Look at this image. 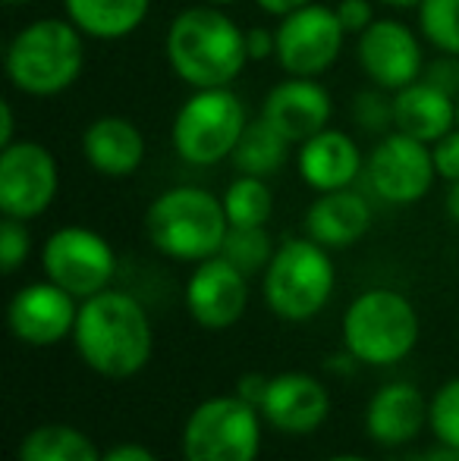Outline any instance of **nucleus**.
<instances>
[{"label":"nucleus","mask_w":459,"mask_h":461,"mask_svg":"<svg viewBox=\"0 0 459 461\" xmlns=\"http://www.w3.org/2000/svg\"><path fill=\"white\" fill-rule=\"evenodd\" d=\"M73 346L92 374L129 380L142 374L154 355L151 317L135 295L105 289L79 304Z\"/></svg>","instance_id":"obj_1"},{"label":"nucleus","mask_w":459,"mask_h":461,"mask_svg":"<svg viewBox=\"0 0 459 461\" xmlns=\"http://www.w3.org/2000/svg\"><path fill=\"white\" fill-rule=\"evenodd\" d=\"M167 60L192 88H224L249 60L245 32L215 6H192L170 23Z\"/></svg>","instance_id":"obj_2"},{"label":"nucleus","mask_w":459,"mask_h":461,"mask_svg":"<svg viewBox=\"0 0 459 461\" xmlns=\"http://www.w3.org/2000/svg\"><path fill=\"white\" fill-rule=\"evenodd\" d=\"M230 220L224 201L196 185H177L158 194L145 213V236L173 261H208L221 255Z\"/></svg>","instance_id":"obj_3"},{"label":"nucleus","mask_w":459,"mask_h":461,"mask_svg":"<svg viewBox=\"0 0 459 461\" xmlns=\"http://www.w3.org/2000/svg\"><path fill=\"white\" fill-rule=\"evenodd\" d=\"M418 333L422 327L416 304L393 289H368L355 295L340 323L344 348L368 367H393L406 361L418 346Z\"/></svg>","instance_id":"obj_4"},{"label":"nucleus","mask_w":459,"mask_h":461,"mask_svg":"<svg viewBox=\"0 0 459 461\" xmlns=\"http://www.w3.org/2000/svg\"><path fill=\"white\" fill-rule=\"evenodd\" d=\"M334 261L315 239H287L262 274V295L271 314L306 323L327 308L334 295Z\"/></svg>","instance_id":"obj_5"},{"label":"nucleus","mask_w":459,"mask_h":461,"mask_svg":"<svg viewBox=\"0 0 459 461\" xmlns=\"http://www.w3.org/2000/svg\"><path fill=\"white\" fill-rule=\"evenodd\" d=\"M82 32L69 19H35L6 48V76L25 95L48 97L82 73Z\"/></svg>","instance_id":"obj_6"},{"label":"nucleus","mask_w":459,"mask_h":461,"mask_svg":"<svg viewBox=\"0 0 459 461\" xmlns=\"http://www.w3.org/2000/svg\"><path fill=\"white\" fill-rule=\"evenodd\" d=\"M264 418L239 395L198 402L183 424V461H258Z\"/></svg>","instance_id":"obj_7"},{"label":"nucleus","mask_w":459,"mask_h":461,"mask_svg":"<svg viewBox=\"0 0 459 461\" xmlns=\"http://www.w3.org/2000/svg\"><path fill=\"white\" fill-rule=\"evenodd\" d=\"M245 126L249 120L243 101L227 86L196 88L173 120V148L186 164L215 167L224 158H233Z\"/></svg>","instance_id":"obj_8"},{"label":"nucleus","mask_w":459,"mask_h":461,"mask_svg":"<svg viewBox=\"0 0 459 461\" xmlns=\"http://www.w3.org/2000/svg\"><path fill=\"white\" fill-rule=\"evenodd\" d=\"M41 270L50 283L86 302L111 285L116 274V255L101 232L88 226H60L44 242Z\"/></svg>","instance_id":"obj_9"},{"label":"nucleus","mask_w":459,"mask_h":461,"mask_svg":"<svg viewBox=\"0 0 459 461\" xmlns=\"http://www.w3.org/2000/svg\"><path fill=\"white\" fill-rule=\"evenodd\" d=\"M57 160L38 141H13L0 154V211L13 220H35L57 198Z\"/></svg>","instance_id":"obj_10"},{"label":"nucleus","mask_w":459,"mask_h":461,"mask_svg":"<svg viewBox=\"0 0 459 461\" xmlns=\"http://www.w3.org/2000/svg\"><path fill=\"white\" fill-rule=\"evenodd\" d=\"M346 29L337 10L308 4L283 16L277 29V60L289 76H321L344 50Z\"/></svg>","instance_id":"obj_11"},{"label":"nucleus","mask_w":459,"mask_h":461,"mask_svg":"<svg viewBox=\"0 0 459 461\" xmlns=\"http://www.w3.org/2000/svg\"><path fill=\"white\" fill-rule=\"evenodd\" d=\"M435 154L412 135L393 132L368 158V183L390 204H416L435 183Z\"/></svg>","instance_id":"obj_12"},{"label":"nucleus","mask_w":459,"mask_h":461,"mask_svg":"<svg viewBox=\"0 0 459 461\" xmlns=\"http://www.w3.org/2000/svg\"><path fill=\"white\" fill-rule=\"evenodd\" d=\"M79 298L69 295L57 283L44 279V283H29L10 298L6 308V323L10 333L16 336L23 346L32 348H48L73 336L76 317H79Z\"/></svg>","instance_id":"obj_13"},{"label":"nucleus","mask_w":459,"mask_h":461,"mask_svg":"<svg viewBox=\"0 0 459 461\" xmlns=\"http://www.w3.org/2000/svg\"><path fill=\"white\" fill-rule=\"evenodd\" d=\"M249 308V276L224 255L198 261L186 283V311L205 330H230Z\"/></svg>","instance_id":"obj_14"},{"label":"nucleus","mask_w":459,"mask_h":461,"mask_svg":"<svg viewBox=\"0 0 459 461\" xmlns=\"http://www.w3.org/2000/svg\"><path fill=\"white\" fill-rule=\"evenodd\" d=\"M262 418L268 427L287 437H306L315 433L331 414V393L312 374L287 370V374L271 376L268 393L262 402Z\"/></svg>","instance_id":"obj_15"},{"label":"nucleus","mask_w":459,"mask_h":461,"mask_svg":"<svg viewBox=\"0 0 459 461\" xmlns=\"http://www.w3.org/2000/svg\"><path fill=\"white\" fill-rule=\"evenodd\" d=\"M359 63L374 86L393 88V92L418 82L425 67L418 38L397 19H378L362 32Z\"/></svg>","instance_id":"obj_16"},{"label":"nucleus","mask_w":459,"mask_h":461,"mask_svg":"<svg viewBox=\"0 0 459 461\" xmlns=\"http://www.w3.org/2000/svg\"><path fill=\"white\" fill-rule=\"evenodd\" d=\"M428 427V399L409 380L384 383L365 405V433L372 443L399 449Z\"/></svg>","instance_id":"obj_17"},{"label":"nucleus","mask_w":459,"mask_h":461,"mask_svg":"<svg viewBox=\"0 0 459 461\" xmlns=\"http://www.w3.org/2000/svg\"><path fill=\"white\" fill-rule=\"evenodd\" d=\"M331 95L318 86V82L296 76L280 86H274L264 97L262 120L271 122L289 145H302L306 139L318 135L327 129L331 120Z\"/></svg>","instance_id":"obj_18"},{"label":"nucleus","mask_w":459,"mask_h":461,"mask_svg":"<svg viewBox=\"0 0 459 461\" xmlns=\"http://www.w3.org/2000/svg\"><path fill=\"white\" fill-rule=\"evenodd\" d=\"M393 129L418 141H437L456 126V101L435 82H412L393 97Z\"/></svg>","instance_id":"obj_19"},{"label":"nucleus","mask_w":459,"mask_h":461,"mask_svg":"<svg viewBox=\"0 0 459 461\" xmlns=\"http://www.w3.org/2000/svg\"><path fill=\"white\" fill-rule=\"evenodd\" d=\"M362 170V158L355 141L340 129H321L318 135L302 141L299 173L315 192H337L349 188Z\"/></svg>","instance_id":"obj_20"},{"label":"nucleus","mask_w":459,"mask_h":461,"mask_svg":"<svg viewBox=\"0 0 459 461\" xmlns=\"http://www.w3.org/2000/svg\"><path fill=\"white\" fill-rule=\"evenodd\" d=\"M372 226V207L365 198L349 188H337V192H321L318 201H312L306 213V232L318 245L331 249H346L355 245Z\"/></svg>","instance_id":"obj_21"},{"label":"nucleus","mask_w":459,"mask_h":461,"mask_svg":"<svg viewBox=\"0 0 459 461\" xmlns=\"http://www.w3.org/2000/svg\"><path fill=\"white\" fill-rule=\"evenodd\" d=\"M82 154L101 176H129L145 160V139L123 116H101L82 135Z\"/></svg>","instance_id":"obj_22"},{"label":"nucleus","mask_w":459,"mask_h":461,"mask_svg":"<svg viewBox=\"0 0 459 461\" xmlns=\"http://www.w3.org/2000/svg\"><path fill=\"white\" fill-rule=\"evenodd\" d=\"M67 16L82 35L116 41L126 38L148 16L151 0H63Z\"/></svg>","instance_id":"obj_23"},{"label":"nucleus","mask_w":459,"mask_h":461,"mask_svg":"<svg viewBox=\"0 0 459 461\" xmlns=\"http://www.w3.org/2000/svg\"><path fill=\"white\" fill-rule=\"evenodd\" d=\"M92 437L69 424H41L19 439L16 461H101Z\"/></svg>","instance_id":"obj_24"},{"label":"nucleus","mask_w":459,"mask_h":461,"mask_svg":"<svg viewBox=\"0 0 459 461\" xmlns=\"http://www.w3.org/2000/svg\"><path fill=\"white\" fill-rule=\"evenodd\" d=\"M289 158V141L277 132L271 122H264L258 116L255 122H249L239 139L236 151H233V164L239 173H249V176H271L277 173Z\"/></svg>","instance_id":"obj_25"},{"label":"nucleus","mask_w":459,"mask_h":461,"mask_svg":"<svg viewBox=\"0 0 459 461\" xmlns=\"http://www.w3.org/2000/svg\"><path fill=\"white\" fill-rule=\"evenodd\" d=\"M221 201L230 226H264L274 213V192L262 176H249V173L233 179Z\"/></svg>","instance_id":"obj_26"},{"label":"nucleus","mask_w":459,"mask_h":461,"mask_svg":"<svg viewBox=\"0 0 459 461\" xmlns=\"http://www.w3.org/2000/svg\"><path fill=\"white\" fill-rule=\"evenodd\" d=\"M274 242H271L264 226H230L227 239H224L221 255L227 258L233 267H239L245 276L264 274L274 258Z\"/></svg>","instance_id":"obj_27"},{"label":"nucleus","mask_w":459,"mask_h":461,"mask_svg":"<svg viewBox=\"0 0 459 461\" xmlns=\"http://www.w3.org/2000/svg\"><path fill=\"white\" fill-rule=\"evenodd\" d=\"M418 25L437 50L459 57V0H422Z\"/></svg>","instance_id":"obj_28"},{"label":"nucleus","mask_w":459,"mask_h":461,"mask_svg":"<svg viewBox=\"0 0 459 461\" xmlns=\"http://www.w3.org/2000/svg\"><path fill=\"white\" fill-rule=\"evenodd\" d=\"M428 427L441 446L459 449V376L437 386L428 402Z\"/></svg>","instance_id":"obj_29"},{"label":"nucleus","mask_w":459,"mask_h":461,"mask_svg":"<svg viewBox=\"0 0 459 461\" xmlns=\"http://www.w3.org/2000/svg\"><path fill=\"white\" fill-rule=\"evenodd\" d=\"M29 251L32 239L25 230V220L4 217V223H0V267H4V274H16L19 264L29 258Z\"/></svg>","instance_id":"obj_30"},{"label":"nucleus","mask_w":459,"mask_h":461,"mask_svg":"<svg viewBox=\"0 0 459 461\" xmlns=\"http://www.w3.org/2000/svg\"><path fill=\"white\" fill-rule=\"evenodd\" d=\"M431 154H435L437 176L447 179V183H459V126L450 129L444 139H437Z\"/></svg>","instance_id":"obj_31"},{"label":"nucleus","mask_w":459,"mask_h":461,"mask_svg":"<svg viewBox=\"0 0 459 461\" xmlns=\"http://www.w3.org/2000/svg\"><path fill=\"white\" fill-rule=\"evenodd\" d=\"M337 16H340V23H344L346 35L349 32H353V35H362V32L374 23V13H372V4H368V0H340Z\"/></svg>","instance_id":"obj_32"},{"label":"nucleus","mask_w":459,"mask_h":461,"mask_svg":"<svg viewBox=\"0 0 459 461\" xmlns=\"http://www.w3.org/2000/svg\"><path fill=\"white\" fill-rule=\"evenodd\" d=\"M450 60H441L428 69V82H435L437 88H444L447 95H459V63H454L456 57L447 54Z\"/></svg>","instance_id":"obj_33"},{"label":"nucleus","mask_w":459,"mask_h":461,"mask_svg":"<svg viewBox=\"0 0 459 461\" xmlns=\"http://www.w3.org/2000/svg\"><path fill=\"white\" fill-rule=\"evenodd\" d=\"M268 383H271V376L245 374V376H239V383H236V395H239L243 402H249V405L262 408L264 393H268Z\"/></svg>","instance_id":"obj_34"},{"label":"nucleus","mask_w":459,"mask_h":461,"mask_svg":"<svg viewBox=\"0 0 459 461\" xmlns=\"http://www.w3.org/2000/svg\"><path fill=\"white\" fill-rule=\"evenodd\" d=\"M245 48H249V60H264L268 54H277V32L252 29L245 35Z\"/></svg>","instance_id":"obj_35"},{"label":"nucleus","mask_w":459,"mask_h":461,"mask_svg":"<svg viewBox=\"0 0 459 461\" xmlns=\"http://www.w3.org/2000/svg\"><path fill=\"white\" fill-rule=\"evenodd\" d=\"M101 461H161V458L142 443H116L101 456Z\"/></svg>","instance_id":"obj_36"},{"label":"nucleus","mask_w":459,"mask_h":461,"mask_svg":"<svg viewBox=\"0 0 459 461\" xmlns=\"http://www.w3.org/2000/svg\"><path fill=\"white\" fill-rule=\"evenodd\" d=\"M312 0H258V6H262L264 13H271V16H289V13L302 10V6H308Z\"/></svg>","instance_id":"obj_37"},{"label":"nucleus","mask_w":459,"mask_h":461,"mask_svg":"<svg viewBox=\"0 0 459 461\" xmlns=\"http://www.w3.org/2000/svg\"><path fill=\"white\" fill-rule=\"evenodd\" d=\"M327 365V370H331V374H340V376H349V374H355V365H359V361H355V355L353 352H340V355H331V358L325 361Z\"/></svg>","instance_id":"obj_38"},{"label":"nucleus","mask_w":459,"mask_h":461,"mask_svg":"<svg viewBox=\"0 0 459 461\" xmlns=\"http://www.w3.org/2000/svg\"><path fill=\"white\" fill-rule=\"evenodd\" d=\"M13 145V107L10 101H0V148Z\"/></svg>","instance_id":"obj_39"},{"label":"nucleus","mask_w":459,"mask_h":461,"mask_svg":"<svg viewBox=\"0 0 459 461\" xmlns=\"http://www.w3.org/2000/svg\"><path fill=\"white\" fill-rule=\"evenodd\" d=\"M447 213L450 220L459 226V183H450V194H447Z\"/></svg>","instance_id":"obj_40"},{"label":"nucleus","mask_w":459,"mask_h":461,"mask_svg":"<svg viewBox=\"0 0 459 461\" xmlns=\"http://www.w3.org/2000/svg\"><path fill=\"white\" fill-rule=\"evenodd\" d=\"M428 461H459V449H450V446H437V449L428 452Z\"/></svg>","instance_id":"obj_41"},{"label":"nucleus","mask_w":459,"mask_h":461,"mask_svg":"<svg viewBox=\"0 0 459 461\" xmlns=\"http://www.w3.org/2000/svg\"><path fill=\"white\" fill-rule=\"evenodd\" d=\"M381 4L397 6V10H409V6H418V4H422V0H381Z\"/></svg>","instance_id":"obj_42"},{"label":"nucleus","mask_w":459,"mask_h":461,"mask_svg":"<svg viewBox=\"0 0 459 461\" xmlns=\"http://www.w3.org/2000/svg\"><path fill=\"white\" fill-rule=\"evenodd\" d=\"M321 461H372L365 456H353V452H344V456H331V458H321Z\"/></svg>","instance_id":"obj_43"},{"label":"nucleus","mask_w":459,"mask_h":461,"mask_svg":"<svg viewBox=\"0 0 459 461\" xmlns=\"http://www.w3.org/2000/svg\"><path fill=\"white\" fill-rule=\"evenodd\" d=\"M390 461H428V452H409V456H399V458H390Z\"/></svg>","instance_id":"obj_44"},{"label":"nucleus","mask_w":459,"mask_h":461,"mask_svg":"<svg viewBox=\"0 0 459 461\" xmlns=\"http://www.w3.org/2000/svg\"><path fill=\"white\" fill-rule=\"evenodd\" d=\"M4 4H10V6H16V4H25V0H4Z\"/></svg>","instance_id":"obj_45"},{"label":"nucleus","mask_w":459,"mask_h":461,"mask_svg":"<svg viewBox=\"0 0 459 461\" xmlns=\"http://www.w3.org/2000/svg\"><path fill=\"white\" fill-rule=\"evenodd\" d=\"M456 126H459V95H456Z\"/></svg>","instance_id":"obj_46"},{"label":"nucleus","mask_w":459,"mask_h":461,"mask_svg":"<svg viewBox=\"0 0 459 461\" xmlns=\"http://www.w3.org/2000/svg\"><path fill=\"white\" fill-rule=\"evenodd\" d=\"M211 4H233V0H211Z\"/></svg>","instance_id":"obj_47"}]
</instances>
